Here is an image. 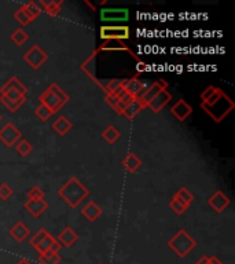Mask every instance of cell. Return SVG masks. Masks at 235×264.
<instances>
[{"label": "cell", "mask_w": 235, "mask_h": 264, "mask_svg": "<svg viewBox=\"0 0 235 264\" xmlns=\"http://www.w3.org/2000/svg\"><path fill=\"white\" fill-rule=\"evenodd\" d=\"M122 167L125 171L128 172H131V174H134L136 172L140 167H142V160L139 158V155L136 154V153H129L124 157V160H122Z\"/></svg>", "instance_id": "cell-22"}, {"label": "cell", "mask_w": 235, "mask_h": 264, "mask_svg": "<svg viewBox=\"0 0 235 264\" xmlns=\"http://www.w3.org/2000/svg\"><path fill=\"white\" fill-rule=\"evenodd\" d=\"M96 51L101 52V51H124L128 52L132 58L138 62L140 61L136 55L134 54V51L128 47L127 44H124L122 41H118V40H109V41H103V44L99 45V48H96Z\"/></svg>", "instance_id": "cell-12"}, {"label": "cell", "mask_w": 235, "mask_h": 264, "mask_svg": "<svg viewBox=\"0 0 235 264\" xmlns=\"http://www.w3.org/2000/svg\"><path fill=\"white\" fill-rule=\"evenodd\" d=\"M58 195L70 206L77 208L89 195V190L76 176H72L64 186L58 190Z\"/></svg>", "instance_id": "cell-2"}, {"label": "cell", "mask_w": 235, "mask_h": 264, "mask_svg": "<svg viewBox=\"0 0 235 264\" xmlns=\"http://www.w3.org/2000/svg\"><path fill=\"white\" fill-rule=\"evenodd\" d=\"M98 54H99V52L96 51V50L92 52L88 58L85 59L83 64L80 65V69H81V71H83L102 91H103V83H102L99 78L96 77V55H98Z\"/></svg>", "instance_id": "cell-9"}, {"label": "cell", "mask_w": 235, "mask_h": 264, "mask_svg": "<svg viewBox=\"0 0 235 264\" xmlns=\"http://www.w3.org/2000/svg\"><path fill=\"white\" fill-rule=\"evenodd\" d=\"M72 128H73V124L66 116H59L55 121L52 122V129L59 136H66Z\"/></svg>", "instance_id": "cell-20"}, {"label": "cell", "mask_w": 235, "mask_h": 264, "mask_svg": "<svg viewBox=\"0 0 235 264\" xmlns=\"http://www.w3.org/2000/svg\"><path fill=\"white\" fill-rule=\"evenodd\" d=\"M201 108L213 118V121L222 122L231 113V110H234L235 103L227 94H224V91L217 88L208 101L201 102Z\"/></svg>", "instance_id": "cell-1"}, {"label": "cell", "mask_w": 235, "mask_h": 264, "mask_svg": "<svg viewBox=\"0 0 235 264\" xmlns=\"http://www.w3.org/2000/svg\"><path fill=\"white\" fill-rule=\"evenodd\" d=\"M169 206H171L172 211L176 213V215H179V216H180V215H183V213L189 209V205L185 204V202L180 200L179 197H176V195H173V197H172V200L169 201Z\"/></svg>", "instance_id": "cell-31"}, {"label": "cell", "mask_w": 235, "mask_h": 264, "mask_svg": "<svg viewBox=\"0 0 235 264\" xmlns=\"http://www.w3.org/2000/svg\"><path fill=\"white\" fill-rule=\"evenodd\" d=\"M105 102L108 103L112 109L116 110L117 105L120 102V98L117 97V95H115V94H106V95H105Z\"/></svg>", "instance_id": "cell-41"}, {"label": "cell", "mask_w": 235, "mask_h": 264, "mask_svg": "<svg viewBox=\"0 0 235 264\" xmlns=\"http://www.w3.org/2000/svg\"><path fill=\"white\" fill-rule=\"evenodd\" d=\"M62 4L64 1H57V0H52V1H44V11L45 14H48L50 17H57L59 13L62 11Z\"/></svg>", "instance_id": "cell-27"}, {"label": "cell", "mask_w": 235, "mask_h": 264, "mask_svg": "<svg viewBox=\"0 0 235 264\" xmlns=\"http://www.w3.org/2000/svg\"><path fill=\"white\" fill-rule=\"evenodd\" d=\"M54 241H55V238H54L51 234H47L44 238L40 241V244H39L38 246L35 248V249L38 251L39 256H40V255H44L45 252L50 251L51 245H52V242H54Z\"/></svg>", "instance_id": "cell-34"}, {"label": "cell", "mask_w": 235, "mask_h": 264, "mask_svg": "<svg viewBox=\"0 0 235 264\" xmlns=\"http://www.w3.org/2000/svg\"><path fill=\"white\" fill-rule=\"evenodd\" d=\"M39 262L40 264H59L62 262V258L59 253H51L50 251L45 252L44 255L39 256Z\"/></svg>", "instance_id": "cell-32"}, {"label": "cell", "mask_w": 235, "mask_h": 264, "mask_svg": "<svg viewBox=\"0 0 235 264\" xmlns=\"http://www.w3.org/2000/svg\"><path fill=\"white\" fill-rule=\"evenodd\" d=\"M61 248H62V246H61V244H59L57 239H55V241L52 242V245H51L50 252L51 253H59V252H61Z\"/></svg>", "instance_id": "cell-43"}, {"label": "cell", "mask_w": 235, "mask_h": 264, "mask_svg": "<svg viewBox=\"0 0 235 264\" xmlns=\"http://www.w3.org/2000/svg\"><path fill=\"white\" fill-rule=\"evenodd\" d=\"M10 40L13 41L14 44H17L18 47L21 45H24L29 40V35L26 33L25 29H22V28H18V29H15L13 33H11V36H10Z\"/></svg>", "instance_id": "cell-28"}, {"label": "cell", "mask_w": 235, "mask_h": 264, "mask_svg": "<svg viewBox=\"0 0 235 264\" xmlns=\"http://www.w3.org/2000/svg\"><path fill=\"white\" fill-rule=\"evenodd\" d=\"M14 18H15V21H17L21 26H28L31 22L35 21L29 14L26 13V10L22 6L19 7L18 10L14 13Z\"/></svg>", "instance_id": "cell-30"}, {"label": "cell", "mask_w": 235, "mask_h": 264, "mask_svg": "<svg viewBox=\"0 0 235 264\" xmlns=\"http://www.w3.org/2000/svg\"><path fill=\"white\" fill-rule=\"evenodd\" d=\"M26 102V99H21V101H11V99H7L6 97L0 95V103L6 108L10 113H15L17 110H19V108Z\"/></svg>", "instance_id": "cell-29"}, {"label": "cell", "mask_w": 235, "mask_h": 264, "mask_svg": "<svg viewBox=\"0 0 235 264\" xmlns=\"http://www.w3.org/2000/svg\"><path fill=\"white\" fill-rule=\"evenodd\" d=\"M129 18L128 8H102L101 20L103 22H125Z\"/></svg>", "instance_id": "cell-8"}, {"label": "cell", "mask_w": 235, "mask_h": 264, "mask_svg": "<svg viewBox=\"0 0 235 264\" xmlns=\"http://www.w3.org/2000/svg\"><path fill=\"white\" fill-rule=\"evenodd\" d=\"M125 78H113V80H109L106 84H103V92L105 94H115L117 95L120 91H122V85H124Z\"/></svg>", "instance_id": "cell-25"}, {"label": "cell", "mask_w": 235, "mask_h": 264, "mask_svg": "<svg viewBox=\"0 0 235 264\" xmlns=\"http://www.w3.org/2000/svg\"><path fill=\"white\" fill-rule=\"evenodd\" d=\"M35 116L38 117L40 121H48L51 117L54 116V113L50 109H47L44 105H39L38 108L35 109Z\"/></svg>", "instance_id": "cell-36"}, {"label": "cell", "mask_w": 235, "mask_h": 264, "mask_svg": "<svg viewBox=\"0 0 235 264\" xmlns=\"http://www.w3.org/2000/svg\"><path fill=\"white\" fill-rule=\"evenodd\" d=\"M0 121H1V114H0Z\"/></svg>", "instance_id": "cell-49"}, {"label": "cell", "mask_w": 235, "mask_h": 264, "mask_svg": "<svg viewBox=\"0 0 235 264\" xmlns=\"http://www.w3.org/2000/svg\"><path fill=\"white\" fill-rule=\"evenodd\" d=\"M85 4H88V6L91 7V10H92V11H96L95 6H94V4H92V3H89V1H85Z\"/></svg>", "instance_id": "cell-48"}, {"label": "cell", "mask_w": 235, "mask_h": 264, "mask_svg": "<svg viewBox=\"0 0 235 264\" xmlns=\"http://www.w3.org/2000/svg\"><path fill=\"white\" fill-rule=\"evenodd\" d=\"M26 94H28V88L17 77H11L0 88V95L6 97L7 99H11V101L26 99Z\"/></svg>", "instance_id": "cell-4"}, {"label": "cell", "mask_w": 235, "mask_h": 264, "mask_svg": "<svg viewBox=\"0 0 235 264\" xmlns=\"http://www.w3.org/2000/svg\"><path fill=\"white\" fill-rule=\"evenodd\" d=\"M10 235H11V238L15 241V242H24L29 235H31V230H29V227L25 226L22 222H17L15 225L10 228Z\"/></svg>", "instance_id": "cell-17"}, {"label": "cell", "mask_w": 235, "mask_h": 264, "mask_svg": "<svg viewBox=\"0 0 235 264\" xmlns=\"http://www.w3.org/2000/svg\"><path fill=\"white\" fill-rule=\"evenodd\" d=\"M48 234V231H45V228H39L38 232L36 234H33L31 239H29V244L32 245L33 248H36L39 244H40V241L44 238L45 235Z\"/></svg>", "instance_id": "cell-39"}, {"label": "cell", "mask_w": 235, "mask_h": 264, "mask_svg": "<svg viewBox=\"0 0 235 264\" xmlns=\"http://www.w3.org/2000/svg\"><path fill=\"white\" fill-rule=\"evenodd\" d=\"M22 58H24V61H25L26 64L29 65L32 69L36 71V69H39V68L48 59V55H47V52H45L41 47L35 44L24 54Z\"/></svg>", "instance_id": "cell-7"}, {"label": "cell", "mask_w": 235, "mask_h": 264, "mask_svg": "<svg viewBox=\"0 0 235 264\" xmlns=\"http://www.w3.org/2000/svg\"><path fill=\"white\" fill-rule=\"evenodd\" d=\"M39 102L41 103V105H44L45 108L50 109L54 114L57 113L58 110L64 108V103L61 102V101L52 94V91H51L48 87H47L44 92H41V95L39 97Z\"/></svg>", "instance_id": "cell-11"}, {"label": "cell", "mask_w": 235, "mask_h": 264, "mask_svg": "<svg viewBox=\"0 0 235 264\" xmlns=\"http://www.w3.org/2000/svg\"><path fill=\"white\" fill-rule=\"evenodd\" d=\"M99 36L103 41H109V40L124 41L131 38V31L127 25H103L99 29Z\"/></svg>", "instance_id": "cell-5"}, {"label": "cell", "mask_w": 235, "mask_h": 264, "mask_svg": "<svg viewBox=\"0 0 235 264\" xmlns=\"http://www.w3.org/2000/svg\"><path fill=\"white\" fill-rule=\"evenodd\" d=\"M196 264H208V256H202V258H199Z\"/></svg>", "instance_id": "cell-46"}, {"label": "cell", "mask_w": 235, "mask_h": 264, "mask_svg": "<svg viewBox=\"0 0 235 264\" xmlns=\"http://www.w3.org/2000/svg\"><path fill=\"white\" fill-rule=\"evenodd\" d=\"M25 209L35 218H40L48 209V204L43 200H28L25 202Z\"/></svg>", "instance_id": "cell-16"}, {"label": "cell", "mask_w": 235, "mask_h": 264, "mask_svg": "<svg viewBox=\"0 0 235 264\" xmlns=\"http://www.w3.org/2000/svg\"><path fill=\"white\" fill-rule=\"evenodd\" d=\"M171 101H172V95L168 92V90H162L157 97H154L150 102L147 103L146 108H149V109L152 110L153 113H158V112H161V110L164 109Z\"/></svg>", "instance_id": "cell-14"}, {"label": "cell", "mask_w": 235, "mask_h": 264, "mask_svg": "<svg viewBox=\"0 0 235 264\" xmlns=\"http://www.w3.org/2000/svg\"><path fill=\"white\" fill-rule=\"evenodd\" d=\"M22 139V134L13 122H7L0 128V142L6 148H13Z\"/></svg>", "instance_id": "cell-6"}, {"label": "cell", "mask_w": 235, "mask_h": 264, "mask_svg": "<svg viewBox=\"0 0 235 264\" xmlns=\"http://www.w3.org/2000/svg\"><path fill=\"white\" fill-rule=\"evenodd\" d=\"M146 106L143 105V102L140 101V99H138V98H134L131 102L128 103V106L125 108V110H124V113H122V116L125 117V118H128V120H134L135 117L139 114L142 110L145 109Z\"/></svg>", "instance_id": "cell-21"}, {"label": "cell", "mask_w": 235, "mask_h": 264, "mask_svg": "<svg viewBox=\"0 0 235 264\" xmlns=\"http://www.w3.org/2000/svg\"><path fill=\"white\" fill-rule=\"evenodd\" d=\"M142 87H143V83L140 81L139 78H136V77L128 78V80H125V81H124V85H122L124 91H125L127 94H129L131 97H134V98H136L138 95H139Z\"/></svg>", "instance_id": "cell-23"}, {"label": "cell", "mask_w": 235, "mask_h": 264, "mask_svg": "<svg viewBox=\"0 0 235 264\" xmlns=\"http://www.w3.org/2000/svg\"><path fill=\"white\" fill-rule=\"evenodd\" d=\"M171 113L179 121H186L193 114V106L186 102L185 99H179L171 108Z\"/></svg>", "instance_id": "cell-13"}, {"label": "cell", "mask_w": 235, "mask_h": 264, "mask_svg": "<svg viewBox=\"0 0 235 264\" xmlns=\"http://www.w3.org/2000/svg\"><path fill=\"white\" fill-rule=\"evenodd\" d=\"M77 239H78V234H77L73 228H70V227H65L64 230L59 232L57 241L61 244V246L70 248V246H73V245L76 244Z\"/></svg>", "instance_id": "cell-18"}, {"label": "cell", "mask_w": 235, "mask_h": 264, "mask_svg": "<svg viewBox=\"0 0 235 264\" xmlns=\"http://www.w3.org/2000/svg\"><path fill=\"white\" fill-rule=\"evenodd\" d=\"M208 264H223V262L217 256H208Z\"/></svg>", "instance_id": "cell-45"}, {"label": "cell", "mask_w": 235, "mask_h": 264, "mask_svg": "<svg viewBox=\"0 0 235 264\" xmlns=\"http://www.w3.org/2000/svg\"><path fill=\"white\" fill-rule=\"evenodd\" d=\"M147 69V65L143 62V61H138L136 62V72L138 73H142V72H145Z\"/></svg>", "instance_id": "cell-44"}, {"label": "cell", "mask_w": 235, "mask_h": 264, "mask_svg": "<svg viewBox=\"0 0 235 264\" xmlns=\"http://www.w3.org/2000/svg\"><path fill=\"white\" fill-rule=\"evenodd\" d=\"M48 88L52 91V94H54V95H55V97H57L61 102L64 103V105H66V103L69 102V99H70L69 95H68V94H66V92H65V91L62 90V88H61L57 83L50 84V85H48Z\"/></svg>", "instance_id": "cell-35"}, {"label": "cell", "mask_w": 235, "mask_h": 264, "mask_svg": "<svg viewBox=\"0 0 235 264\" xmlns=\"http://www.w3.org/2000/svg\"><path fill=\"white\" fill-rule=\"evenodd\" d=\"M15 264H32V262H31V260H28V259L22 258V259H19L18 262H17Z\"/></svg>", "instance_id": "cell-47"}, {"label": "cell", "mask_w": 235, "mask_h": 264, "mask_svg": "<svg viewBox=\"0 0 235 264\" xmlns=\"http://www.w3.org/2000/svg\"><path fill=\"white\" fill-rule=\"evenodd\" d=\"M168 88V83H166L165 80H158V81H154V83L152 84V85H149L147 87L146 92L142 95L140 98H138V99H140L142 102H143V105L145 106H147V103L152 101L153 98L157 97L159 92L162 90H166Z\"/></svg>", "instance_id": "cell-15"}, {"label": "cell", "mask_w": 235, "mask_h": 264, "mask_svg": "<svg viewBox=\"0 0 235 264\" xmlns=\"http://www.w3.org/2000/svg\"><path fill=\"white\" fill-rule=\"evenodd\" d=\"M13 189L10 185H7V183H3V185H0V200L7 201L11 198V195H13Z\"/></svg>", "instance_id": "cell-40"}, {"label": "cell", "mask_w": 235, "mask_h": 264, "mask_svg": "<svg viewBox=\"0 0 235 264\" xmlns=\"http://www.w3.org/2000/svg\"><path fill=\"white\" fill-rule=\"evenodd\" d=\"M28 200H43L44 198V191L38 186H33L31 187L29 190H28Z\"/></svg>", "instance_id": "cell-38"}, {"label": "cell", "mask_w": 235, "mask_h": 264, "mask_svg": "<svg viewBox=\"0 0 235 264\" xmlns=\"http://www.w3.org/2000/svg\"><path fill=\"white\" fill-rule=\"evenodd\" d=\"M216 90H217V87H215V85H209V87H208V88H206V90L203 91L202 94H201V99H202V102L208 101V99H209V98L212 97L215 92H216Z\"/></svg>", "instance_id": "cell-42"}, {"label": "cell", "mask_w": 235, "mask_h": 264, "mask_svg": "<svg viewBox=\"0 0 235 264\" xmlns=\"http://www.w3.org/2000/svg\"><path fill=\"white\" fill-rule=\"evenodd\" d=\"M120 129L115 127V125H109V127H106V128L103 129V132H102V139L108 143V145H115V143L120 139Z\"/></svg>", "instance_id": "cell-24"}, {"label": "cell", "mask_w": 235, "mask_h": 264, "mask_svg": "<svg viewBox=\"0 0 235 264\" xmlns=\"http://www.w3.org/2000/svg\"><path fill=\"white\" fill-rule=\"evenodd\" d=\"M169 249L175 252L180 259H185L193 249H196L197 241L191 237L189 232L180 228L179 231L175 232V235L168 241Z\"/></svg>", "instance_id": "cell-3"}, {"label": "cell", "mask_w": 235, "mask_h": 264, "mask_svg": "<svg viewBox=\"0 0 235 264\" xmlns=\"http://www.w3.org/2000/svg\"><path fill=\"white\" fill-rule=\"evenodd\" d=\"M15 150H17V153H18L21 157H26V155H29L33 151V146L29 141L21 139V141L15 145Z\"/></svg>", "instance_id": "cell-33"}, {"label": "cell", "mask_w": 235, "mask_h": 264, "mask_svg": "<svg viewBox=\"0 0 235 264\" xmlns=\"http://www.w3.org/2000/svg\"><path fill=\"white\" fill-rule=\"evenodd\" d=\"M231 204V200L229 198L227 194H224L222 190H217L216 193L212 194L208 198V205L217 213L224 212Z\"/></svg>", "instance_id": "cell-10"}, {"label": "cell", "mask_w": 235, "mask_h": 264, "mask_svg": "<svg viewBox=\"0 0 235 264\" xmlns=\"http://www.w3.org/2000/svg\"><path fill=\"white\" fill-rule=\"evenodd\" d=\"M175 195H176V197H179L180 200L183 201L185 204H187L189 206H190L191 202L194 201V194L191 193L187 187H180V189L178 190V193L175 194Z\"/></svg>", "instance_id": "cell-37"}, {"label": "cell", "mask_w": 235, "mask_h": 264, "mask_svg": "<svg viewBox=\"0 0 235 264\" xmlns=\"http://www.w3.org/2000/svg\"><path fill=\"white\" fill-rule=\"evenodd\" d=\"M81 215H83L84 218L88 220V222L92 223V222H96V219L102 215V208L96 204L95 201H88V202L83 206Z\"/></svg>", "instance_id": "cell-19"}, {"label": "cell", "mask_w": 235, "mask_h": 264, "mask_svg": "<svg viewBox=\"0 0 235 264\" xmlns=\"http://www.w3.org/2000/svg\"><path fill=\"white\" fill-rule=\"evenodd\" d=\"M22 7L25 8L26 13L29 14L33 20H36L39 15L43 13V10H44V1H28Z\"/></svg>", "instance_id": "cell-26"}]
</instances>
